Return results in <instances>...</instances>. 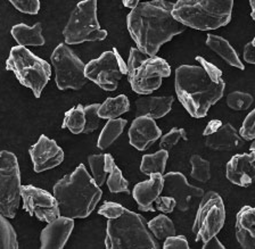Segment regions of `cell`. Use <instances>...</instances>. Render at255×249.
Returning a JSON list of instances; mask_svg holds the SVG:
<instances>
[{
    "label": "cell",
    "mask_w": 255,
    "mask_h": 249,
    "mask_svg": "<svg viewBox=\"0 0 255 249\" xmlns=\"http://www.w3.org/2000/svg\"><path fill=\"white\" fill-rule=\"evenodd\" d=\"M173 3L166 0L140 1L127 16L128 31L137 48L156 56L164 43L181 34L186 26L173 17Z\"/></svg>",
    "instance_id": "2"
},
{
    "label": "cell",
    "mask_w": 255,
    "mask_h": 249,
    "mask_svg": "<svg viewBox=\"0 0 255 249\" xmlns=\"http://www.w3.org/2000/svg\"><path fill=\"white\" fill-rule=\"evenodd\" d=\"M198 65H181L175 70L174 88L180 104L190 116L205 117L210 108L221 99L226 83L222 71L201 56Z\"/></svg>",
    "instance_id": "1"
},
{
    "label": "cell",
    "mask_w": 255,
    "mask_h": 249,
    "mask_svg": "<svg viewBox=\"0 0 255 249\" xmlns=\"http://www.w3.org/2000/svg\"><path fill=\"white\" fill-rule=\"evenodd\" d=\"M236 239L242 248L255 249V207L244 206L237 213Z\"/></svg>",
    "instance_id": "22"
},
{
    "label": "cell",
    "mask_w": 255,
    "mask_h": 249,
    "mask_svg": "<svg viewBox=\"0 0 255 249\" xmlns=\"http://www.w3.org/2000/svg\"><path fill=\"white\" fill-rule=\"evenodd\" d=\"M122 1H123V5L128 7V8H133V7L135 5H138L141 0H122Z\"/></svg>",
    "instance_id": "45"
},
{
    "label": "cell",
    "mask_w": 255,
    "mask_h": 249,
    "mask_svg": "<svg viewBox=\"0 0 255 249\" xmlns=\"http://www.w3.org/2000/svg\"><path fill=\"white\" fill-rule=\"evenodd\" d=\"M29 154L35 173L53 169L64 161V150L57 142L41 134L39 140L29 148Z\"/></svg>",
    "instance_id": "15"
},
{
    "label": "cell",
    "mask_w": 255,
    "mask_h": 249,
    "mask_svg": "<svg viewBox=\"0 0 255 249\" xmlns=\"http://www.w3.org/2000/svg\"><path fill=\"white\" fill-rule=\"evenodd\" d=\"M99 107H101L99 104H91L85 107L86 126L85 130H83L85 134L93 133L99 128V122H101V117L98 115Z\"/></svg>",
    "instance_id": "36"
},
{
    "label": "cell",
    "mask_w": 255,
    "mask_h": 249,
    "mask_svg": "<svg viewBox=\"0 0 255 249\" xmlns=\"http://www.w3.org/2000/svg\"><path fill=\"white\" fill-rule=\"evenodd\" d=\"M50 59L55 70L56 85L59 90H80L87 84L86 64H83L66 43H59L51 54Z\"/></svg>",
    "instance_id": "11"
},
{
    "label": "cell",
    "mask_w": 255,
    "mask_h": 249,
    "mask_svg": "<svg viewBox=\"0 0 255 249\" xmlns=\"http://www.w3.org/2000/svg\"><path fill=\"white\" fill-rule=\"evenodd\" d=\"M243 56H244V61L249 64L255 65V46L252 42L246 43L244 47V53H243Z\"/></svg>",
    "instance_id": "42"
},
{
    "label": "cell",
    "mask_w": 255,
    "mask_h": 249,
    "mask_svg": "<svg viewBox=\"0 0 255 249\" xmlns=\"http://www.w3.org/2000/svg\"><path fill=\"white\" fill-rule=\"evenodd\" d=\"M147 224H148L150 232L157 240H165L167 237L175 235V227L172 220L165 214L157 215Z\"/></svg>",
    "instance_id": "30"
},
{
    "label": "cell",
    "mask_w": 255,
    "mask_h": 249,
    "mask_svg": "<svg viewBox=\"0 0 255 249\" xmlns=\"http://www.w3.org/2000/svg\"><path fill=\"white\" fill-rule=\"evenodd\" d=\"M226 208L221 196L215 191L204 193L199 201L198 209L193 224V233L196 243L204 244L218 236L225 225Z\"/></svg>",
    "instance_id": "10"
},
{
    "label": "cell",
    "mask_w": 255,
    "mask_h": 249,
    "mask_svg": "<svg viewBox=\"0 0 255 249\" xmlns=\"http://www.w3.org/2000/svg\"><path fill=\"white\" fill-rule=\"evenodd\" d=\"M251 8H252V13H251V17L255 21V0H250Z\"/></svg>",
    "instance_id": "46"
},
{
    "label": "cell",
    "mask_w": 255,
    "mask_h": 249,
    "mask_svg": "<svg viewBox=\"0 0 255 249\" xmlns=\"http://www.w3.org/2000/svg\"><path fill=\"white\" fill-rule=\"evenodd\" d=\"M167 160H169V150L159 149L154 154L143 155L141 158L140 172L149 175L151 173H161L164 174Z\"/></svg>",
    "instance_id": "28"
},
{
    "label": "cell",
    "mask_w": 255,
    "mask_h": 249,
    "mask_svg": "<svg viewBox=\"0 0 255 249\" xmlns=\"http://www.w3.org/2000/svg\"><path fill=\"white\" fill-rule=\"evenodd\" d=\"M86 126V115H85V107L82 105H78L75 107L67 110L64 115L63 129L70 130V132L73 134L83 133Z\"/></svg>",
    "instance_id": "29"
},
{
    "label": "cell",
    "mask_w": 255,
    "mask_h": 249,
    "mask_svg": "<svg viewBox=\"0 0 255 249\" xmlns=\"http://www.w3.org/2000/svg\"><path fill=\"white\" fill-rule=\"evenodd\" d=\"M221 125H222V122H221L220 120H213V121H211L210 123H207L206 128H205V130H204V132H203V136L207 137V136H210V134L214 133L219 128H220Z\"/></svg>",
    "instance_id": "43"
},
{
    "label": "cell",
    "mask_w": 255,
    "mask_h": 249,
    "mask_svg": "<svg viewBox=\"0 0 255 249\" xmlns=\"http://www.w3.org/2000/svg\"><path fill=\"white\" fill-rule=\"evenodd\" d=\"M155 206H156L157 211L162 212L163 214H169V213H172L173 209L177 207V203H175L173 197L159 196L155 200Z\"/></svg>",
    "instance_id": "40"
},
{
    "label": "cell",
    "mask_w": 255,
    "mask_h": 249,
    "mask_svg": "<svg viewBox=\"0 0 255 249\" xmlns=\"http://www.w3.org/2000/svg\"><path fill=\"white\" fill-rule=\"evenodd\" d=\"M74 229V219L67 216H58L48 223L40 235L42 249H62L69 240Z\"/></svg>",
    "instance_id": "18"
},
{
    "label": "cell",
    "mask_w": 255,
    "mask_h": 249,
    "mask_svg": "<svg viewBox=\"0 0 255 249\" xmlns=\"http://www.w3.org/2000/svg\"><path fill=\"white\" fill-rule=\"evenodd\" d=\"M252 43H253V45H254V46H255V38H254V39H253V41H252Z\"/></svg>",
    "instance_id": "48"
},
{
    "label": "cell",
    "mask_w": 255,
    "mask_h": 249,
    "mask_svg": "<svg viewBox=\"0 0 255 249\" xmlns=\"http://www.w3.org/2000/svg\"><path fill=\"white\" fill-rule=\"evenodd\" d=\"M206 46L211 50H213L215 54H218L223 61H226L230 66L237 67L239 70H244L245 66L243 64L241 59L230 43L225 38L215 34H207Z\"/></svg>",
    "instance_id": "24"
},
{
    "label": "cell",
    "mask_w": 255,
    "mask_h": 249,
    "mask_svg": "<svg viewBox=\"0 0 255 249\" xmlns=\"http://www.w3.org/2000/svg\"><path fill=\"white\" fill-rule=\"evenodd\" d=\"M233 8L234 0H178L172 15L186 27L211 31L228 24Z\"/></svg>",
    "instance_id": "4"
},
{
    "label": "cell",
    "mask_w": 255,
    "mask_h": 249,
    "mask_svg": "<svg viewBox=\"0 0 255 249\" xmlns=\"http://www.w3.org/2000/svg\"><path fill=\"white\" fill-rule=\"evenodd\" d=\"M66 45L102 41L107 38V31L102 29L97 18V0H82L70 15L63 30Z\"/></svg>",
    "instance_id": "8"
},
{
    "label": "cell",
    "mask_w": 255,
    "mask_h": 249,
    "mask_svg": "<svg viewBox=\"0 0 255 249\" xmlns=\"http://www.w3.org/2000/svg\"><path fill=\"white\" fill-rule=\"evenodd\" d=\"M105 246L107 249H158L159 244L143 216L126 208L121 216L107 221Z\"/></svg>",
    "instance_id": "5"
},
{
    "label": "cell",
    "mask_w": 255,
    "mask_h": 249,
    "mask_svg": "<svg viewBox=\"0 0 255 249\" xmlns=\"http://www.w3.org/2000/svg\"><path fill=\"white\" fill-rule=\"evenodd\" d=\"M203 249H225L226 247L219 241L217 238V236H214L213 238H211L210 240H207L206 243L203 245Z\"/></svg>",
    "instance_id": "44"
},
{
    "label": "cell",
    "mask_w": 255,
    "mask_h": 249,
    "mask_svg": "<svg viewBox=\"0 0 255 249\" xmlns=\"http://www.w3.org/2000/svg\"><path fill=\"white\" fill-rule=\"evenodd\" d=\"M127 125V120L123 118H114L109 120L99 134L97 147L101 150H105L114 144V141L123 133Z\"/></svg>",
    "instance_id": "27"
},
{
    "label": "cell",
    "mask_w": 255,
    "mask_h": 249,
    "mask_svg": "<svg viewBox=\"0 0 255 249\" xmlns=\"http://www.w3.org/2000/svg\"><path fill=\"white\" fill-rule=\"evenodd\" d=\"M88 163L91 168V176L94 177L99 187L106 182L107 171L105 163V154H99V155H90L88 157Z\"/></svg>",
    "instance_id": "33"
},
{
    "label": "cell",
    "mask_w": 255,
    "mask_h": 249,
    "mask_svg": "<svg viewBox=\"0 0 255 249\" xmlns=\"http://www.w3.org/2000/svg\"><path fill=\"white\" fill-rule=\"evenodd\" d=\"M6 70L13 72L18 82L29 88L35 98H40L51 78V67L45 59L35 56L26 47L18 45L10 49Z\"/></svg>",
    "instance_id": "7"
},
{
    "label": "cell",
    "mask_w": 255,
    "mask_h": 249,
    "mask_svg": "<svg viewBox=\"0 0 255 249\" xmlns=\"http://www.w3.org/2000/svg\"><path fill=\"white\" fill-rule=\"evenodd\" d=\"M127 75L133 91L145 96L162 85L163 79L171 75V67L165 59L148 56L138 48H131L127 63Z\"/></svg>",
    "instance_id": "6"
},
{
    "label": "cell",
    "mask_w": 255,
    "mask_h": 249,
    "mask_svg": "<svg viewBox=\"0 0 255 249\" xmlns=\"http://www.w3.org/2000/svg\"><path fill=\"white\" fill-rule=\"evenodd\" d=\"M163 190L167 196L173 197L177 203L178 211L185 213L189 211L197 200H201L204 196V190L202 188L191 185L188 183L186 176L180 172H170L163 174Z\"/></svg>",
    "instance_id": "14"
},
{
    "label": "cell",
    "mask_w": 255,
    "mask_h": 249,
    "mask_svg": "<svg viewBox=\"0 0 255 249\" xmlns=\"http://www.w3.org/2000/svg\"><path fill=\"white\" fill-rule=\"evenodd\" d=\"M163 185L164 181L161 173H151L149 174V180L141 181L134 185L132 196L138 205L139 211L155 212L154 203L157 197L161 196Z\"/></svg>",
    "instance_id": "19"
},
{
    "label": "cell",
    "mask_w": 255,
    "mask_h": 249,
    "mask_svg": "<svg viewBox=\"0 0 255 249\" xmlns=\"http://www.w3.org/2000/svg\"><path fill=\"white\" fill-rule=\"evenodd\" d=\"M164 249H188L189 244L185 236H171L167 237L163 244Z\"/></svg>",
    "instance_id": "41"
},
{
    "label": "cell",
    "mask_w": 255,
    "mask_h": 249,
    "mask_svg": "<svg viewBox=\"0 0 255 249\" xmlns=\"http://www.w3.org/2000/svg\"><path fill=\"white\" fill-rule=\"evenodd\" d=\"M162 137V131L153 118L135 116L129 129V142L137 150L148 149Z\"/></svg>",
    "instance_id": "17"
},
{
    "label": "cell",
    "mask_w": 255,
    "mask_h": 249,
    "mask_svg": "<svg viewBox=\"0 0 255 249\" xmlns=\"http://www.w3.org/2000/svg\"><path fill=\"white\" fill-rule=\"evenodd\" d=\"M9 2L23 14L37 15L40 10V0H9Z\"/></svg>",
    "instance_id": "37"
},
{
    "label": "cell",
    "mask_w": 255,
    "mask_h": 249,
    "mask_svg": "<svg viewBox=\"0 0 255 249\" xmlns=\"http://www.w3.org/2000/svg\"><path fill=\"white\" fill-rule=\"evenodd\" d=\"M253 101L254 98L252 94L243 91H234L227 96V106L236 112L249 109L252 106Z\"/></svg>",
    "instance_id": "34"
},
{
    "label": "cell",
    "mask_w": 255,
    "mask_h": 249,
    "mask_svg": "<svg viewBox=\"0 0 255 249\" xmlns=\"http://www.w3.org/2000/svg\"><path fill=\"white\" fill-rule=\"evenodd\" d=\"M226 177L238 187H250L255 182V152L237 154L226 165Z\"/></svg>",
    "instance_id": "16"
},
{
    "label": "cell",
    "mask_w": 255,
    "mask_h": 249,
    "mask_svg": "<svg viewBox=\"0 0 255 249\" xmlns=\"http://www.w3.org/2000/svg\"><path fill=\"white\" fill-rule=\"evenodd\" d=\"M21 198L24 211L41 222L49 223L61 216L57 199L43 189L31 184L22 185Z\"/></svg>",
    "instance_id": "13"
},
{
    "label": "cell",
    "mask_w": 255,
    "mask_h": 249,
    "mask_svg": "<svg viewBox=\"0 0 255 249\" xmlns=\"http://www.w3.org/2000/svg\"><path fill=\"white\" fill-rule=\"evenodd\" d=\"M130 109V101L125 94L115 98H107L98 109V115L103 120H114Z\"/></svg>",
    "instance_id": "26"
},
{
    "label": "cell",
    "mask_w": 255,
    "mask_h": 249,
    "mask_svg": "<svg viewBox=\"0 0 255 249\" xmlns=\"http://www.w3.org/2000/svg\"><path fill=\"white\" fill-rule=\"evenodd\" d=\"M105 163L107 171V187L112 193L129 192V182L122 175V171L115 164L111 154H105Z\"/></svg>",
    "instance_id": "25"
},
{
    "label": "cell",
    "mask_w": 255,
    "mask_h": 249,
    "mask_svg": "<svg viewBox=\"0 0 255 249\" xmlns=\"http://www.w3.org/2000/svg\"><path fill=\"white\" fill-rule=\"evenodd\" d=\"M10 33L18 46L40 47L46 43L45 38L42 35L41 23H35L33 26H29L23 24V23L16 24L11 27Z\"/></svg>",
    "instance_id": "23"
},
{
    "label": "cell",
    "mask_w": 255,
    "mask_h": 249,
    "mask_svg": "<svg viewBox=\"0 0 255 249\" xmlns=\"http://www.w3.org/2000/svg\"><path fill=\"white\" fill-rule=\"evenodd\" d=\"M239 134L245 141H252L255 138V108L245 117Z\"/></svg>",
    "instance_id": "38"
},
{
    "label": "cell",
    "mask_w": 255,
    "mask_h": 249,
    "mask_svg": "<svg viewBox=\"0 0 255 249\" xmlns=\"http://www.w3.org/2000/svg\"><path fill=\"white\" fill-rule=\"evenodd\" d=\"M244 144L245 140L230 123H222L217 131L205 138V146L214 152H234Z\"/></svg>",
    "instance_id": "20"
},
{
    "label": "cell",
    "mask_w": 255,
    "mask_h": 249,
    "mask_svg": "<svg viewBox=\"0 0 255 249\" xmlns=\"http://www.w3.org/2000/svg\"><path fill=\"white\" fill-rule=\"evenodd\" d=\"M127 74V63L123 61L117 48L103 53L101 56L90 61L85 67L87 80L106 91H114L119 81Z\"/></svg>",
    "instance_id": "12"
},
{
    "label": "cell",
    "mask_w": 255,
    "mask_h": 249,
    "mask_svg": "<svg viewBox=\"0 0 255 249\" xmlns=\"http://www.w3.org/2000/svg\"><path fill=\"white\" fill-rule=\"evenodd\" d=\"M252 141H253V142H252V145H251L250 150H251V152H255V138H254V139H253Z\"/></svg>",
    "instance_id": "47"
},
{
    "label": "cell",
    "mask_w": 255,
    "mask_h": 249,
    "mask_svg": "<svg viewBox=\"0 0 255 249\" xmlns=\"http://www.w3.org/2000/svg\"><path fill=\"white\" fill-rule=\"evenodd\" d=\"M21 169L15 154L0 152V213L14 219L21 201Z\"/></svg>",
    "instance_id": "9"
},
{
    "label": "cell",
    "mask_w": 255,
    "mask_h": 249,
    "mask_svg": "<svg viewBox=\"0 0 255 249\" xmlns=\"http://www.w3.org/2000/svg\"><path fill=\"white\" fill-rule=\"evenodd\" d=\"M174 98L172 96H141L135 100V116H147L158 120L170 113Z\"/></svg>",
    "instance_id": "21"
},
{
    "label": "cell",
    "mask_w": 255,
    "mask_h": 249,
    "mask_svg": "<svg viewBox=\"0 0 255 249\" xmlns=\"http://www.w3.org/2000/svg\"><path fill=\"white\" fill-rule=\"evenodd\" d=\"M53 191L61 215L71 219H86L89 216L103 196L101 187L83 164H80L71 174L58 180Z\"/></svg>",
    "instance_id": "3"
},
{
    "label": "cell",
    "mask_w": 255,
    "mask_h": 249,
    "mask_svg": "<svg viewBox=\"0 0 255 249\" xmlns=\"http://www.w3.org/2000/svg\"><path fill=\"white\" fill-rule=\"evenodd\" d=\"M181 139L182 140L188 139V138H187V133L185 131V129L173 128L171 129L166 134H164V136L161 137V140H159V147H161V149L170 150L171 148H173Z\"/></svg>",
    "instance_id": "35"
},
{
    "label": "cell",
    "mask_w": 255,
    "mask_h": 249,
    "mask_svg": "<svg viewBox=\"0 0 255 249\" xmlns=\"http://www.w3.org/2000/svg\"><path fill=\"white\" fill-rule=\"evenodd\" d=\"M16 248H18V241L13 225L0 213V249Z\"/></svg>",
    "instance_id": "31"
},
{
    "label": "cell",
    "mask_w": 255,
    "mask_h": 249,
    "mask_svg": "<svg viewBox=\"0 0 255 249\" xmlns=\"http://www.w3.org/2000/svg\"><path fill=\"white\" fill-rule=\"evenodd\" d=\"M126 208L114 201H106L104 203L101 208L98 209V214L107 217V219H117L125 213Z\"/></svg>",
    "instance_id": "39"
},
{
    "label": "cell",
    "mask_w": 255,
    "mask_h": 249,
    "mask_svg": "<svg viewBox=\"0 0 255 249\" xmlns=\"http://www.w3.org/2000/svg\"><path fill=\"white\" fill-rule=\"evenodd\" d=\"M191 177L201 183H206L211 179V164L209 161L204 160L199 155H193L190 157Z\"/></svg>",
    "instance_id": "32"
}]
</instances>
